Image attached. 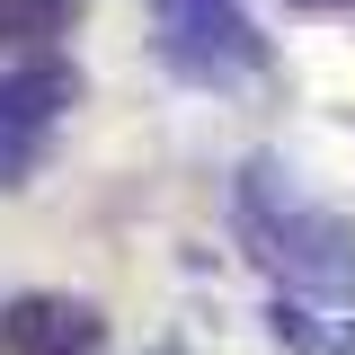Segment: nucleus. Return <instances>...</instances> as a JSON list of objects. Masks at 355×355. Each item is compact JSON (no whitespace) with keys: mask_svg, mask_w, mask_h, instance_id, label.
I'll return each mask as SVG.
<instances>
[{"mask_svg":"<svg viewBox=\"0 0 355 355\" xmlns=\"http://www.w3.org/2000/svg\"><path fill=\"white\" fill-rule=\"evenodd\" d=\"M44 329H53V293L9 302V311H0V355H44Z\"/></svg>","mask_w":355,"mask_h":355,"instance_id":"nucleus-4","label":"nucleus"},{"mask_svg":"<svg viewBox=\"0 0 355 355\" xmlns=\"http://www.w3.org/2000/svg\"><path fill=\"white\" fill-rule=\"evenodd\" d=\"M107 347V320L89 302H53V329H44V355H98Z\"/></svg>","mask_w":355,"mask_h":355,"instance_id":"nucleus-3","label":"nucleus"},{"mask_svg":"<svg viewBox=\"0 0 355 355\" xmlns=\"http://www.w3.org/2000/svg\"><path fill=\"white\" fill-rule=\"evenodd\" d=\"M266 320H275V338H284V347H302V355H311V347H329V329H320L302 302H275Z\"/></svg>","mask_w":355,"mask_h":355,"instance_id":"nucleus-5","label":"nucleus"},{"mask_svg":"<svg viewBox=\"0 0 355 355\" xmlns=\"http://www.w3.org/2000/svg\"><path fill=\"white\" fill-rule=\"evenodd\" d=\"M231 214H240V240H249V258L275 266V275H293L302 293H355V231L338 214H320L302 205V187L275 169V160H249V169L231 178Z\"/></svg>","mask_w":355,"mask_h":355,"instance_id":"nucleus-1","label":"nucleus"},{"mask_svg":"<svg viewBox=\"0 0 355 355\" xmlns=\"http://www.w3.org/2000/svg\"><path fill=\"white\" fill-rule=\"evenodd\" d=\"M160 53L178 71H196V80H240V71L266 62L258 27L231 0H160Z\"/></svg>","mask_w":355,"mask_h":355,"instance_id":"nucleus-2","label":"nucleus"}]
</instances>
